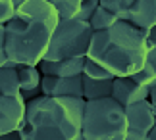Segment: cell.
I'll use <instances>...</instances> for the list:
<instances>
[{
  "label": "cell",
  "instance_id": "cell-14",
  "mask_svg": "<svg viewBox=\"0 0 156 140\" xmlns=\"http://www.w3.org/2000/svg\"><path fill=\"white\" fill-rule=\"evenodd\" d=\"M0 94H2V96H12V98L21 96L20 75H17V69L0 67Z\"/></svg>",
  "mask_w": 156,
  "mask_h": 140
},
{
  "label": "cell",
  "instance_id": "cell-10",
  "mask_svg": "<svg viewBox=\"0 0 156 140\" xmlns=\"http://www.w3.org/2000/svg\"><path fill=\"white\" fill-rule=\"evenodd\" d=\"M87 58H73V60H62V62H41L39 69L43 77H81L85 69Z\"/></svg>",
  "mask_w": 156,
  "mask_h": 140
},
{
  "label": "cell",
  "instance_id": "cell-19",
  "mask_svg": "<svg viewBox=\"0 0 156 140\" xmlns=\"http://www.w3.org/2000/svg\"><path fill=\"white\" fill-rule=\"evenodd\" d=\"M16 15V4L14 0H0V25L6 27Z\"/></svg>",
  "mask_w": 156,
  "mask_h": 140
},
{
  "label": "cell",
  "instance_id": "cell-2",
  "mask_svg": "<svg viewBox=\"0 0 156 140\" xmlns=\"http://www.w3.org/2000/svg\"><path fill=\"white\" fill-rule=\"evenodd\" d=\"M85 100L39 96L27 104L21 140H83Z\"/></svg>",
  "mask_w": 156,
  "mask_h": 140
},
{
  "label": "cell",
  "instance_id": "cell-24",
  "mask_svg": "<svg viewBox=\"0 0 156 140\" xmlns=\"http://www.w3.org/2000/svg\"><path fill=\"white\" fill-rule=\"evenodd\" d=\"M0 140H21V136H20V132H12V135H0Z\"/></svg>",
  "mask_w": 156,
  "mask_h": 140
},
{
  "label": "cell",
  "instance_id": "cell-13",
  "mask_svg": "<svg viewBox=\"0 0 156 140\" xmlns=\"http://www.w3.org/2000/svg\"><path fill=\"white\" fill-rule=\"evenodd\" d=\"M17 75H20V88H21V92H27V90H39L41 88L43 73H41L39 67H33V65H20Z\"/></svg>",
  "mask_w": 156,
  "mask_h": 140
},
{
  "label": "cell",
  "instance_id": "cell-12",
  "mask_svg": "<svg viewBox=\"0 0 156 140\" xmlns=\"http://www.w3.org/2000/svg\"><path fill=\"white\" fill-rule=\"evenodd\" d=\"M112 84L114 81H94L83 75V98L85 102L112 98Z\"/></svg>",
  "mask_w": 156,
  "mask_h": 140
},
{
  "label": "cell",
  "instance_id": "cell-1",
  "mask_svg": "<svg viewBox=\"0 0 156 140\" xmlns=\"http://www.w3.org/2000/svg\"><path fill=\"white\" fill-rule=\"evenodd\" d=\"M58 23V12L50 0H23L20 8H16L14 19L4 27L8 60L39 67Z\"/></svg>",
  "mask_w": 156,
  "mask_h": 140
},
{
  "label": "cell",
  "instance_id": "cell-18",
  "mask_svg": "<svg viewBox=\"0 0 156 140\" xmlns=\"http://www.w3.org/2000/svg\"><path fill=\"white\" fill-rule=\"evenodd\" d=\"M83 75L89 77V79H94V81H114V77L110 71H106L102 65L91 62V60H87L85 62V69H83Z\"/></svg>",
  "mask_w": 156,
  "mask_h": 140
},
{
  "label": "cell",
  "instance_id": "cell-8",
  "mask_svg": "<svg viewBox=\"0 0 156 140\" xmlns=\"http://www.w3.org/2000/svg\"><path fill=\"white\" fill-rule=\"evenodd\" d=\"M41 92L48 98H83V75L81 77H43Z\"/></svg>",
  "mask_w": 156,
  "mask_h": 140
},
{
  "label": "cell",
  "instance_id": "cell-7",
  "mask_svg": "<svg viewBox=\"0 0 156 140\" xmlns=\"http://www.w3.org/2000/svg\"><path fill=\"white\" fill-rule=\"evenodd\" d=\"M27 111V102L17 96H2L0 94V135H12V132H20L23 119Z\"/></svg>",
  "mask_w": 156,
  "mask_h": 140
},
{
  "label": "cell",
  "instance_id": "cell-4",
  "mask_svg": "<svg viewBox=\"0 0 156 140\" xmlns=\"http://www.w3.org/2000/svg\"><path fill=\"white\" fill-rule=\"evenodd\" d=\"M127 117L125 108L114 98L85 102L83 140H125Z\"/></svg>",
  "mask_w": 156,
  "mask_h": 140
},
{
  "label": "cell",
  "instance_id": "cell-15",
  "mask_svg": "<svg viewBox=\"0 0 156 140\" xmlns=\"http://www.w3.org/2000/svg\"><path fill=\"white\" fill-rule=\"evenodd\" d=\"M58 12L60 21H75L79 19L83 0H50Z\"/></svg>",
  "mask_w": 156,
  "mask_h": 140
},
{
  "label": "cell",
  "instance_id": "cell-11",
  "mask_svg": "<svg viewBox=\"0 0 156 140\" xmlns=\"http://www.w3.org/2000/svg\"><path fill=\"white\" fill-rule=\"evenodd\" d=\"M133 27L141 31H151L156 27V0H133L129 10V19Z\"/></svg>",
  "mask_w": 156,
  "mask_h": 140
},
{
  "label": "cell",
  "instance_id": "cell-5",
  "mask_svg": "<svg viewBox=\"0 0 156 140\" xmlns=\"http://www.w3.org/2000/svg\"><path fill=\"white\" fill-rule=\"evenodd\" d=\"M93 27L85 21H60L52 35L48 52L43 62H62V60L87 58L93 40Z\"/></svg>",
  "mask_w": 156,
  "mask_h": 140
},
{
  "label": "cell",
  "instance_id": "cell-6",
  "mask_svg": "<svg viewBox=\"0 0 156 140\" xmlns=\"http://www.w3.org/2000/svg\"><path fill=\"white\" fill-rule=\"evenodd\" d=\"M127 117V136L125 140H147L151 131L154 129L152 104L148 100L125 108Z\"/></svg>",
  "mask_w": 156,
  "mask_h": 140
},
{
  "label": "cell",
  "instance_id": "cell-20",
  "mask_svg": "<svg viewBox=\"0 0 156 140\" xmlns=\"http://www.w3.org/2000/svg\"><path fill=\"white\" fill-rule=\"evenodd\" d=\"M100 8V0H83L81 4V14H79V21H85L89 23L93 19L94 12Z\"/></svg>",
  "mask_w": 156,
  "mask_h": 140
},
{
  "label": "cell",
  "instance_id": "cell-9",
  "mask_svg": "<svg viewBox=\"0 0 156 140\" xmlns=\"http://www.w3.org/2000/svg\"><path fill=\"white\" fill-rule=\"evenodd\" d=\"M151 96V88H145L135 81H131L129 77H116L112 84V98L122 104L123 108L139 104V102L148 100Z\"/></svg>",
  "mask_w": 156,
  "mask_h": 140
},
{
  "label": "cell",
  "instance_id": "cell-26",
  "mask_svg": "<svg viewBox=\"0 0 156 140\" xmlns=\"http://www.w3.org/2000/svg\"><path fill=\"white\" fill-rule=\"evenodd\" d=\"M147 140H156V125H154V129L151 131V135H148V138Z\"/></svg>",
  "mask_w": 156,
  "mask_h": 140
},
{
  "label": "cell",
  "instance_id": "cell-27",
  "mask_svg": "<svg viewBox=\"0 0 156 140\" xmlns=\"http://www.w3.org/2000/svg\"><path fill=\"white\" fill-rule=\"evenodd\" d=\"M152 115H154V125H156V106H152Z\"/></svg>",
  "mask_w": 156,
  "mask_h": 140
},
{
  "label": "cell",
  "instance_id": "cell-17",
  "mask_svg": "<svg viewBox=\"0 0 156 140\" xmlns=\"http://www.w3.org/2000/svg\"><path fill=\"white\" fill-rule=\"evenodd\" d=\"M118 23V19L114 17L108 10H104L102 6L94 12V15H93V19L89 21V25L93 27V31L94 33H102V31H108L110 27H114Z\"/></svg>",
  "mask_w": 156,
  "mask_h": 140
},
{
  "label": "cell",
  "instance_id": "cell-3",
  "mask_svg": "<svg viewBox=\"0 0 156 140\" xmlns=\"http://www.w3.org/2000/svg\"><path fill=\"white\" fill-rule=\"evenodd\" d=\"M87 60L102 65L114 77H133L147 63V39L141 29L118 21L102 33H94Z\"/></svg>",
  "mask_w": 156,
  "mask_h": 140
},
{
  "label": "cell",
  "instance_id": "cell-23",
  "mask_svg": "<svg viewBox=\"0 0 156 140\" xmlns=\"http://www.w3.org/2000/svg\"><path fill=\"white\" fill-rule=\"evenodd\" d=\"M143 35H145V39H147V44H154L156 42V27L151 29V31H143Z\"/></svg>",
  "mask_w": 156,
  "mask_h": 140
},
{
  "label": "cell",
  "instance_id": "cell-21",
  "mask_svg": "<svg viewBox=\"0 0 156 140\" xmlns=\"http://www.w3.org/2000/svg\"><path fill=\"white\" fill-rule=\"evenodd\" d=\"M143 69H147L148 73L156 75V42L154 44H147V63Z\"/></svg>",
  "mask_w": 156,
  "mask_h": 140
},
{
  "label": "cell",
  "instance_id": "cell-25",
  "mask_svg": "<svg viewBox=\"0 0 156 140\" xmlns=\"http://www.w3.org/2000/svg\"><path fill=\"white\" fill-rule=\"evenodd\" d=\"M148 102H151L152 106H156V87L151 88V96H148Z\"/></svg>",
  "mask_w": 156,
  "mask_h": 140
},
{
  "label": "cell",
  "instance_id": "cell-22",
  "mask_svg": "<svg viewBox=\"0 0 156 140\" xmlns=\"http://www.w3.org/2000/svg\"><path fill=\"white\" fill-rule=\"evenodd\" d=\"M6 60H8V56H6V33L4 27L0 25V67L6 63Z\"/></svg>",
  "mask_w": 156,
  "mask_h": 140
},
{
  "label": "cell",
  "instance_id": "cell-16",
  "mask_svg": "<svg viewBox=\"0 0 156 140\" xmlns=\"http://www.w3.org/2000/svg\"><path fill=\"white\" fill-rule=\"evenodd\" d=\"M100 6L110 12L118 21H127L133 0H100Z\"/></svg>",
  "mask_w": 156,
  "mask_h": 140
}]
</instances>
